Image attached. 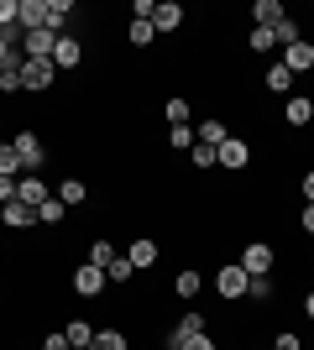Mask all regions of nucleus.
<instances>
[{
  "label": "nucleus",
  "mask_w": 314,
  "mask_h": 350,
  "mask_svg": "<svg viewBox=\"0 0 314 350\" xmlns=\"http://www.w3.org/2000/svg\"><path fill=\"white\" fill-rule=\"evenodd\" d=\"M299 189H304V204H314V173H304V183H299Z\"/></svg>",
  "instance_id": "42"
},
{
  "label": "nucleus",
  "mask_w": 314,
  "mask_h": 350,
  "mask_svg": "<svg viewBox=\"0 0 314 350\" xmlns=\"http://www.w3.org/2000/svg\"><path fill=\"white\" fill-rule=\"evenodd\" d=\"M37 350H68V335H63V329H53V335H47Z\"/></svg>",
  "instance_id": "38"
},
{
  "label": "nucleus",
  "mask_w": 314,
  "mask_h": 350,
  "mask_svg": "<svg viewBox=\"0 0 314 350\" xmlns=\"http://www.w3.org/2000/svg\"><path fill=\"white\" fill-rule=\"evenodd\" d=\"M126 262H131V267H152V262H157V241H152V235L131 241V251H126Z\"/></svg>",
  "instance_id": "19"
},
{
  "label": "nucleus",
  "mask_w": 314,
  "mask_h": 350,
  "mask_svg": "<svg viewBox=\"0 0 314 350\" xmlns=\"http://www.w3.org/2000/svg\"><path fill=\"white\" fill-rule=\"evenodd\" d=\"M283 120L293 126V131H304V126L314 120V100H309V94H288V100H283Z\"/></svg>",
  "instance_id": "8"
},
{
  "label": "nucleus",
  "mask_w": 314,
  "mask_h": 350,
  "mask_svg": "<svg viewBox=\"0 0 314 350\" xmlns=\"http://www.w3.org/2000/svg\"><path fill=\"white\" fill-rule=\"evenodd\" d=\"M272 350H304V340H299V335H293V329H283V335L272 340Z\"/></svg>",
  "instance_id": "37"
},
{
  "label": "nucleus",
  "mask_w": 314,
  "mask_h": 350,
  "mask_svg": "<svg viewBox=\"0 0 314 350\" xmlns=\"http://www.w3.org/2000/svg\"><path fill=\"white\" fill-rule=\"evenodd\" d=\"M194 335H205V314H199V308H189V314H183V319L168 329L163 345H168V350H183V340H194Z\"/></svg>",
  "instance_id": "5"
},
{
  "label": "nucleus",
  "mask_w": 314,
  "mask_h": 350,
  "mask_svg": "<svg viewBox=\"0 0 314 350\" xmlns=\"http://www.w3.org/2000/svg\"><path fill=\"white\" fill-rule=\"evenodd\" d=\"M246 47H252V53H272V47H278V37H272L267 27H252V37H246Z\"/></svg>",
  "instance_id": "32"
},
{
  "label": "nucleus",
  "mask_w": 314,
  "mask_h": 350,
  "mask_svg": "<svg viewBox=\"0 0 314 350\" xmlns=\"http://www.w3.org/2000/svg\"><path fill=\"white\" fill-rule=\"evenodd\" d=\"M0 94H21V68H5V73H0Z\"/></svg>",
  "instance_id": "36"
},
{
  "label": "nucleus",
  "mask_w": 314,
  "mask_h": 350,
  "mask_svg": "<svg viewBox=\"0 0 314 350\" xmlns=\"http://www.w3.org/2000/svg\"><path fill=\"white\" fill-rule=\"evenodd\" d=\"M68 350H90V345H68Z\"/></svg>",
  "instance_id": "44"
},
{
  "label": "nucleus",
  "mask_w": 314,
  "mask_h": 350,
  "mask_svg": "<svg viewBox=\"0 0 314 350\" xmlns=\"http://www.w3.org/2000/svg\"><path fill=\"white\" fill-rule=\"evenodd\" d=\"M168 146H173V152H194V131H189V126H173V131H168Z\"/></svg>",
  "instance_id": "33"
},
{
  "label": "nucleus",
  "mask_w": 314,
  "mask_h": 350,
  "mask_svg": "<svg viewBox=\"0 0 314 350\" xmlns=\"http://www.w3.org/2000/svg\"><path fill=\"white\" fill-rule=\"evenodd\" d=\"M241 267H246V278H272V267H278V251L267 241H252V246L241 251Z\"/></svg>",
  "instance_id": "2"
},
{
  "label": "nucleus",
  "mask_w": 314,
  "mask_h": 350,
  "mask_svg": "<svg viewBox=\"0 0 314 350\" xmlns=\"http://www.w3.org/2000/svg\"><path fill=\"white\" fill-rule=\"evenodd\" d=\"M246 298H252V304H272V298H278L272 278H252V282H246Z\"/></svg>",
  "instance_id": "28"
},
{
  "label": "nucleus",
  "mask_w": 314,
  "mask_h": 350,
  "mask_svg": "<svg viewBox=\"0 0 314 350\" xmlns=\"http://www.w3.org/2000/svg\"><path fill=\"white\" fill-rule=\"evenodd\" d=\"M68 16H74V0H47V31H58V37H63Z\"/></svg>",
  "instance_id": "21"
},
{
  "label": "nucleus",
  "mask_w": 314,
  "mask_h": 350,
  "mask_svg": "<svg viewBox=\"0 0 314 350\" xmlns=\"http://www.w3.org/2000/svg\"><path fill=\"white\" fill-rule=\"evenodd\" d=\"M304 314H309V319H314V293H309V298H304Z\"/></svg>",
  "instance_id": "43"
},
{
  "label": "nucleus",
  "mask_w": 314,
  "mask_h": 350,
  "mask_svg": "<svg viewBox=\"0 0 314 350\" xmlns=\"http://www.w3.org/2000/svg\"><path fill=\"white\" fill-rule=\"evenodd\" d=\"M53 79H58V68H53L47 58H27L21 63V89H27V94H47Z\"/></svg>",
  "instance_id": "1"
},
{
  "label": "nucleus",
  "mask_w": 314,
  "mask_h": 350,
  "mask_svg": "<svg viewBox=\"0 0 314 350\" xmlns=\"http://www.w3.org/2000/svg\"><path fill=\"white\" fill-rule=\"evenodd\" d=\"M16 27L21 31L47 27V0H16Z\"/></svg>",
  "instance_id": "9"
},
{
  "label": "nucleus",
  "mask_w": 314,
  "mask_h": 350,
  "mask_svg": "<svg viewBox=\"0 0 314 350\" xmlns=\"http://www.w3.org/2000/svg\"><path fill=\"white\" fill-rule=\"evenodd\" d=\"M63 335H68V345H94V324L90 319H68Z\"/></svg>",
  "instance_id": "23"
},
{
  "label": "nucleus",
  "mask_w": 314,
  "mask_h": 350,
  "mask_svg": "<svg viewBox=\"0 0 314 350\" xmlns=\"http://www.w3.org/2000/svg\"><path fill=\"white\" fill-rule=\"evenodd\" d=\"M79 63H84V42L63 31V37H58V47H53V68H79Z\"/></svg>",
  "instance_id": "11"
},
{
  "label": "nucleus",
  "mask_w": 314,
  "mask_h": 350,
  "mask_svg": "<svg viewBox=\"0 0 314 350\" xmlns=\"http://www.w3.org/2000/svg\"><path fill=\"white\" fill-rule=\"evenodd\" d=\"M189 110H194V105H189V100H168V105H163L168 126H189Z\"/></svg>",
  "instance_id": "30"
},
{
  "label": "nucleus",
  "mask_w": 314,
  "mask_h": 350,
  "mask_svg": "<svg viewBox=\"0 0 314 350\" xmlns=\"http://www.w3.org/2000/svg\"><path fill=\"white\" fill-rule=\"evenodd\" d=\"M53 47H58V31L37 27V31H27V42H21V53H27V58H47V63H53Z\"/></svg>",
  "instance_id": "10"
},
{
  "label": "nucleus",
  "mask_w": 314,
  "mask_h": 350,
  "mask_svg": "<svg viewBox=\"0 0 314 350\" xmlns=\"http://www.w3.org/2000/svg\"><path fill=\"white\" fill-rule=\"evenodd\" d=\"M283 16H288V11H283V0H257V5H252V21H257V27H267V31L278 27Z\"/></svg>",
  "instance_id": "16"
},
{
  "label": "nucleus",
  "mask_w": 314,
  "mask_h": 350,
  "mask_svg": "<svg viewBox=\"0 0 314 350\" xmlns=\"http://www.w3.org/2000/svg\"><path fill=\"white\" fill-rule=\"evenodd\" d=\"M105 282H110V278H105V272H100L94 262L74 267V293H79V298H100V293H105Z\"/></svg>",
  "instance_id": "6"
},
{
  "label": "nucleus",
  "mask_w": 314,
  "mask_h": 350,
  "mask_svg": "<svg viewBox=\"0 0 314 350\" xmlns=\"http://www.w3.org/2000/svg\"><path fill=\"white\" fill-rule=\"evenodd\" d=\"M116 256H120V251L110 246V241H94V246H90V262L100 267V272H110V267H116Z\"/></svg>",
  "instance_id": "27"
},
{
  "label": "nucleus",
  "mask_w": 314,
  "mask_h": 350,
  "mask_svg": "<svg viewBox=\"0 0 314 350\" xmlns=\"http://www.w3.org/2000/svg\"><path fill=\"white\" fill-rule=\"evenodd\" d=\"M215 157H220L225 173H246V162H252V146L241 142V136H225V142L215 146Z\"/></svg>",
  "instance_id": "4"
},
{
  "label": "nucleus",
  "mask_w": 314,
  "mask_h": 350,
  "mask_svg": "<svg viewBox=\"0 0 314 350\" xmlns=\"http://www.w3.org/2000/svg\"><path fill=\"white\" fill-rule=\"evenodd\" d=\"M283 68L299 79V73H309L314 68V42H293V47H283Z\"/></svg>",
  "instance_id": "12"
},
{
  "label": "nucleus",
  "mask_w": 314,
  "mask_h": 350,
  "mask_svg": "<svg viewBox=\"0 0 314 350\" xmlns=\"http://www.w3.org/2000/svg\"><path fill=\"white\" fill-rule=\"evenodd\" d=\"M262 84H267L272 94H283V100H288V94H293V73H288L283 63H272V68L262 73Z\"/></svg>",
  "instance_id": "18"
},
{
  "label": "nucleus",
  "mask_w": 314,
  "mask_h": 350,
  "mask_svg": "<svg viewBox=\"0 0 314 350\" xmlns=\"http://www.w3.org/2000/svg\"><path fill=\"white\" fill-rule=\"evenodd\" d=\"M199 288H205V278H199V267H183L179 278H173V293H179V298H199Z\"/></svg>",
  "instance_id": "20"
},
{
  "label": "nucleus",
  "mask_w": 314,
  "mask_h": 350,
  "mask_svg": "<svg viewBox=\"0 0 314 350\" xmlns=\"http://www.w3.org/2000/svg\"><path fill=\"white\" fill-rule=\"evenodd\" d=\"M152 27H157V31H179L183 27V5H179V0H163V5L152 11Z\"/></svg>",
  "instance_id": "15"
},
{
  "label": "nucleus",
  "mask_w": 314,
  "mask_h": 350,
  "mask_svg": "<svg viewBox=\"0 0 314 350\" xmlns=\"http://www.w3.org/2000/svg\"><path fill=\"white\" fill-rule=\"evenodd\" d=\"M16 173H27L21 152H16V142H0V178H16Z\"/></svg>",
  "instance_id": "22"
},
{
  "label": "nucleus",
  "mask_w": 314,
  "mask_h": 350,
  "mask_svg": "<svg viewBox=\"0 0 314 350\" xmlns=\"http://www.w3.org/2000/svg\"><path fill=\"white\" fill-rule=\"evenodd\" d=\"M152 37H157V27H152V21H136V16H131V27H126V42H131V47H147Z\"/></svg>",
  "instance_id": "26"
},
{
  "label": "nucleus",
  "mask_w": 314,
  "mask_h": 350,
  "mask_svg": "<svg viewBox=\"0 0 314 350\" xmlns=\"http://www.w3.org/2000/svg\"><path fill=\"white\" fill-rule=\"evenodd\" d=\"M27 350H31V345H27Z\"/></svg>",
  "instance_id": "45"
},
{
  "label": "nucleus",
  "mask_w": 314,
  "mask_h": 350,
  "mask_svg": "<svg viewBox=\"0 0 314 350\" xmlns=\"http://www.w3.org/2000/svg\"><path fill=\"white\" fill-rule=\"evenodd\" d=\"M246 267L241 262H231V267H220V272H215V293H220L225 304H236V298H246Z\"/></svg>",
  "instance_id": "3"
},
{
  "label": "nucleus",
  "mask_w": 314,
  "mask_h": 350,
  "mask_svg": "<svg viewBox=\"0 0 314 350\" xmlns=\"http://www.w3.org/2000/svg\"><path fill=\"white\" fill-rule=\"evenodd\" d=\"M16 152H21V167H27V173H37V167H42V162H47L42 142H37V136H31V131H21V136H16Z\"/></svg>",
  "instance_id": "13"
},
{
  "label": "nucleus",
  "mask_w": 314,
  "mask_h": 350,
  "mask_svg": "<svg viewBox=\"0 0 314 350\" xmlns=\"http://www.w3.org/2000/svg\"><path fill=\"white\" fill-rule=\"evenodd\" d=\"M105 278H110V282H131V278H136V267L126 262V256H116V267H110V272H105Z\"/></svg>",
  "instance_id": "35"
},
{
  "label": "nucleus",
  "mask_w": 314,
  "mask_h": 350,
  "mask_svg": "<svg viewBox=\"0 0 314 350\" xmlns=\"http://www.w3.org/2000/svg\"><path fill=\"white\" fill-rule=\"evenodd\" d=\"M299 230H304V235H314V204H304V215H299Z\"/></svg>",
  "instance_id": "41"
},
{
  "label": "nucleus",
  "mask_w": 314,
  "mask_h": 350,
  "mask_svg": "<svg viewBox=\"0 0 314 350\" xmlns=\"http://www.w3.org/2000/svg\"><path fill=\"white\" fill-rule=\"evenodd\" d=\"M16 199V178H0V204H11Z\"/></svg>",
  "instance_id": "40"
},
{
  "label": "nucleus",
  "mask_w": 314,
  "mask_h": 350,
  "mask_svg": "<svg viewBox=\"0 0 314 350\" xmlns=\"http://www.w3.org/2000/svg\"><path fill=\"white\" fill-rule=\"evenodd\" d=\"M183 350H215V340H209V329H205V335H194V340H183Z\"/></svg>",
  "instance_id": "39"
},
{
  "label": "nucleus",
  "mask_w": 314,
  "mask_h": 350,
  "mask_svg": "<svg viewBox=\"0 0 314 350\" xmlns=\"http://www.w3.org/2000/svg\"><path fill=\"white\" fill-rule=\"evenodd\" d=\"M63 219H68V209H63L58 199H47V204L37 209V225H63Z\"/></svg>",
  "instance_id": "31"
},
{
  "label": "nucleus",
  "mask_w": 314,
  "mask_h": 350,
  "mask_svg": "<svg viewBox=\"0 0 314 350\" xmlns=\"http://www.w3.org/2000/svg\"><path fill=\"white\" fill-rule=\"evenodd\" d=\"M53 199H58L63 209H79V204H84V199H90V189H84L79 178H63V183H58V193H53Z\"/></svg>",
  "instance_id": "17"
},
{
  "label": "nucleus",
  "mask_w": 314,
  "mask_h": 350,
  "mask_svg": "<svg viewBox=\"0 0 314 350\" xmlns=\"http://www.w3.org/2000/svg\"><path fill=\"white\" fill-rule=\"evenodd\" d=\"M16 199H21L27 209H42L53 193H47V183H42L37 173H21V178H16Z\"/></svg>",
  "instance_id": "7"
},
{
  "label": "nucleus",
  "mask_w": 314,
  "mask_h": 350,
  "mask_svg": "<svg viewBox=\"0 0 314 350\" xmlns=\"http://www.w3.org/2000/svg\"><path fill=\"white\" fill-rule=\"evenodd\" d=\"M225 136H231V131H225V120H215V116H209V120H199V136H194V142H205V146H220Z\"/></svg>",
  "instance_id": "24"
},
{
  "label": "nucleus",
  "mask_w": 314,
  "mask_h": 350,
  "mask_svg": "<svg viewBox=\"0 0 314 350\" xmlns=\"http://www.w3.org/2000/svg\"><path fill=\"white\" fill-rule=\"evenodd\" d=\"M0 225H11V230H27V225H37V209H27L21 199H11V204H0Z\"/></svg>",
  "instance_id": "14"
},
{
  "label": "nucleus",
  "mask_w": 314,
  "mask_h": 350,
  "mask_svg": "<svg viewBox=\"0 0 314 350\" xmlns=\"http://www.w3.org/2000/svg\"><path fill=\"white\" fill-rule=\"evenodd\" d=\"M90 350H131L126 345V335H120V329H94V345Z\"/></svg>",
  "instance_id": "29"
},
{
  "label": "nucleus",
  "mask_w": 314,
  "mask_h": 350,
  "mask_svg": "<svg viewBox=\"0 0 314 350\" xmlns=\"http://www.w3.org/2000/svg\"><path fill=\"white\" fill-rule=\"evenodd\" d=\"M189 157H194V167H199V173H205V167H220V157H215V146H205V142H199L194 152H189Z\"/></svg>",
  "instance_id": "34"
},
{
  "label": "nucleus",
  "mask_w": 314,
  "mask_h": 350,
  "mask_svg": "<svg viewBox=\"0 0 314 350\" xmlns=\"http://www.w3.org/2000/svg\"><path fill=\"white\" fill-rule=\"evenodd\" d=\"M272 37H278V47H293V42H304V31H299V21H293V16H283V21L272 27Z\"/></svg>",
  "instance_id": "25"
}]
</instances>
